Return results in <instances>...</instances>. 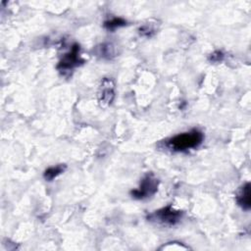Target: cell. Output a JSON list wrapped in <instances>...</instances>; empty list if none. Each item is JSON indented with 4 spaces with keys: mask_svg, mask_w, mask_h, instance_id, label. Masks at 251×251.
Instances as JSON below:
<instances>
[{
    "mask_svg": "<svg viewBox=\"0 0 251 251\" xmlns=\"http://www.w3.org/2000/svg\"><path fill=\"white\" fill-rule=\"evenodd\" d=\"M204 139L203 133L198 129L176 134L166 141V146L174 152H184L197 148Z\"/></svg>",
    "mask_w": 251,
    "mask_h": 251,
    "instance_id": "cell-1",
    "label": "cell"
},
{
    "mask_svg": "<svg viewBox=\"0 0 251 251\" xmlns=\"http://www.w3.org/2000/svg\"><path fill=\"white\" fill-rule=\"evenodd\" d=\"M159 180L153 173H148L144 176L138 188L132 190L130 195L135 199H145L154 195L158 190Z\"/></svg>",
    "mask_w": 251,
    "mask_h": 251,
    "instance_id": "cell-2",
    "label": "cell"
},
{
    "mask_svg": "<svg viewBox=\"0 0 251 251\" xmlns=\"http://www.w3.org/2000/svg\"><path fill=\"white\" fill-rule=\"evenodd\" d=\"M181 217H182L181 211L176 210L172 206H167L158 211H155L153 214H151L148 217V219H150V221L158 222L162 225L175 226L180 221Z\"/></svg>",
    "mask_w": 251,
    "mask_h": 251,
    "instance_id": "cell-3",
    "label": "cell"
},
{
    "mask_svg": "<svg viewBox=\"0 0 251 251\" xmlns=\"http://www.w3.org/2000/svg\"><path fill=\"white\" fill-rule=\"evenodd\" d=\"M82 63H83V60L79 54V46L77 44H74L71 50L68 53H66L63 56V58L60 60L57 66V69L61 73L65 74L67 72L73 71L75 67H77Z\"/></svg>",
    "mask_w": 251,
    "mask_h": 251,
    "instance_id": "cell-4",
    "label": "cell"
},
{
    "mask_svg": "<svg viewBox=\"0 0 251 251\" xmlns=\"http://www.w3.org/2000/svg\"><path fill=\"white\" fill-rule=\"evenodd\" d=\"M115 97V85L111 78H104L101 82L98 98L102 106H108L112 103Z\"/></svg>",
    "mask_w": 251,
    "mask_h": 251,
    "instance_id": "cell-5",
    "label": "cell"
},
{
    "mask_svg": "<svg viewBox=\"0 0 251 251\" xmlns=\"http://www.w3.org/2000/svg\"><path fill=\"white\" fill-rule=\"evenodd\" d=\"M235 198H236L237 204L243 210L245 211L250 210L251 200H250V183L249 182H246L239 188Z\"/></svg>",
    "mask_w": 251,
    "mask_h": 251,
    "instance_id": "cell-6",
    "label": "cell"
},
{
    "mask_svg": "<svg viewBox=\"0 0 251 251\" xmlns=\"http://www.w3.org/2000/svg\"><path fill=\"white\" fill-rule=\"evenodd\" d=\"M66 169V166L65 165H57V166H54V167H50L48 168L45 172H44V178L48 181H51L53 180L55 177H57L59 175H61Z\"/></svg>",
    "mask_w": 251,
    "mask_h": 251,
    "instance_id": "cell-7",
    "label": "cell"
},
{
    "mask_svg": "<svg viewBox=\"0 0 251 251\" xmlns=\"http://www.w3.org/2000/svg\"><path fill=\"white\" fill-rule=\"evenodd\" d=\"M156 29H157L156 23H147V24H143L139 27V33L142 36L150 37L156 32Z\"/></svg>",
    "mask_w": 251,
    "mask_h": 251,
    "instance_id": "cell-8",
    "label": "cell"
},
{
    "mask_svg": "<svg viewBox=\"0 0 251 251\" xmlns=\"http://www.w3.org/2000/svg\"><path fill=\"white\" fill-rule=\"evenodd\" d=\"M126 24V23L125 20H123L121 18H114V19H112L110 21H106L104 23V26L107 29H109V30H114V29H116V28H118L120 26L125 25Z\"/></svg>",
    "mask_w": 251,
    "mask_h": 251,
    "instance_id": "cell-9",
    "label": "cell"
},
{
    "mask_svg": "<svg viewBox=\"0 0 251 251\" xmlns=\"http://www.w3.org/2000/svg\"><path fill=\"white\" fill-rule=\"evenodd\" d=\"M98 54L103 58H111L114 56V47L112 44H102L101 47H98Z\"/></svg>",
    "mask_w": 251,
    "mask_h": 251,
    "instance_id": "cell-10",
    "label": "cell"
},
{
    "mask_svg": "<svg viewBox=\"0 0 251 251\" xmlns=\"http://www.w3.org/2000/svg\"><path fill=\"white\" fill-rule=\"evenodd\" d=\"M223 58H224V54H223L222 51H219V50L213 52V53L209 56V60H210L211 62H220V61L223 60Z\"/></svg>",
    "mask_w": 251,
    "mask_h": 251,
    "instance_id": "cell-11",
    "label": "cell"
}]
</instances>
